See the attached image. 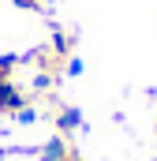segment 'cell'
<instances>
[{"label": "cell", "mask_w": 157, "mask_h": 161, "mask_svg": "<svg viewBox=\"0 0 157 161\" xmlns=\"http://www.w3.org/2000/svg\"><path fill=\"white\" fill-rule=\"evenodd\" d=\"M154 127H157V124H154Z\"/></svg>", "instance_id": "8992f818"}, {"label": "cell", "mask_w": 157, "mask_h": 161, "mask_svg": "<svg viewBox=\"0 0 157 161\" xmlns=\"http://www.w3.org/2000/svg\"><path fill=\"white\" fill-rule=\"evenodd\" d=\"M49 120H52V127H56V135L75 139V131L82 127V113H78L75 105H68V101L52 97V101H49Z\"/></svg>", "instance_id": "7a4b0ae2"}, {"label": "cell", "mask_w": 157, "mask_h": 161, "mask_svg": "<svg viewBox=\"0 0 157 161\" xmlns=\"http://www.w3.org/2000/svg\"><path fill=\"white\" fill-rule=\"evenodd\" d=\"M0 116L4 120H19V124H34L38 120V105H34L30 90L19 79H4L0 82Z\"/></svg>", "instance_id": "6da1fadb"}, {"label": "cell", "mask_w": 157, "mask_h": 161, "mask_svg": "<svg viewBox=\"0 0 157 161\" xmlns=\"http://www.w3.org/2000/svg\"><path fill=\"white\" fill-rule=\"evenodd\" d=\"M19 11H34V15H41L45 8H49V0H11Z\"/></svg>", "instance_id": "277c9868"}, {"label": "cell", "mask_w": 157, "mask_h": 161, "mask_svg": "<svg viewBox=\"0 0 157 161\" xmlns=\"http://www.w3.org/2000/svg\"><path fill=\"white\" fill-rule=\"evenodd\" d=\"M4 154H8V150H4V146H0V158H4Z\"/></svg>", "instance_id": "5b68a950"}, {"label": "cell", "mask_w": 157, "mask_h": 161, "mask_svg": "<svg viewBox=\"0 0 157 161\" xmlns=\"http://www.w3.org/2000/svg\"><path fill=\"white\" fill-rule=\"evenodd\" d=\"M38 158L41 161H94V158H86L75 146V139H68V135H52V139L38 150Z\"/></svg>", "instance_id": "3957f363"}]
</instances>
